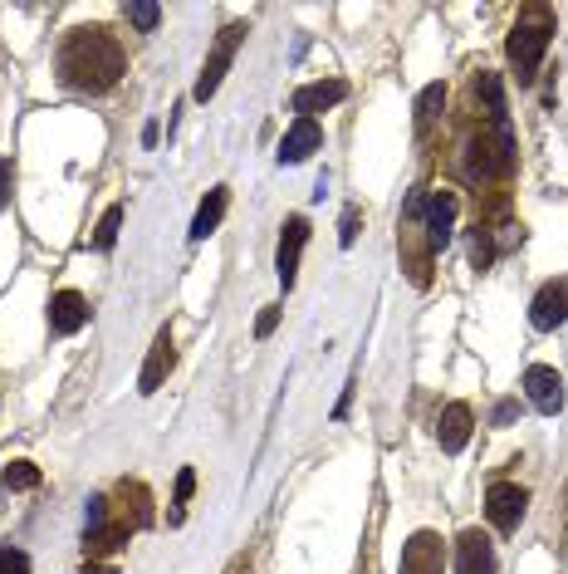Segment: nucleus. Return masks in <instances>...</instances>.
Returning a JSON list of instances; mask_svg holds the SVG:
<instances>
[{
  "mask_svg": "<svg viewBox=\"0 0 568 574\" xmlns=\"http://www.w3.org/2000/svg\"><path fill=\"white\" fill-rule=\"evenodd\" d=\"M500 570V555H496V540L486 530H461L456 540V574H496Z\"/></svg>",
  "mask_w": 568,
  "mask_h": 574,
  "instance_id": "obj_9",
  "label": "nucleus"
},
{
  "mask_svg": "<svg viewBox=\"0 0 568 574\" xmlns=\"http://www.w3.org/2000/svg\"><path fill=\"white\" fill-rule=\"evenodd\" d=\"M0 574H30V555L20 545H5L0 550Z\"/></svg>",
  "mask_w": 568,
  "mask_h": 574,
  "instance_id": "obj_26",
  "label": "nucleus"
},
{
  "mask_svg": "<svg viewBox=\"0 0 568 574\" xmlns=\"http://www.w3.org/2000/svg\"><path fill=\"white\" fill-rule=\"evenodd\" d=\"M441 109H446V83H427L417 93V128H431L441 119Z\"/></svg>",
  "mask_w": 568,
  "mask_h": 574,
  "instance_id": "obj_21",
  "label": "nucleus"
},
{
  "mask_svg": "<svg viewBox=\"0 0 568 574\" xmlns=\"http://www.w3.org/2000/svg\"><path fill=\"white\" fill-rule=\"evenodd\" d=\"M113 516L118 520H128L133 530H143L147 520H152V496H147V486L143 482H118V492H113Z\"/></svg>",
  "mask_w": 568,
  "mask_h": 574,
  "instance_id": "obj_17",
  "label": "nucleus"
},
{
  "mask_svg": "<svg viewBox=\"0 0 568 574\" xmlns=\"http://www.w3.org/2000/svg\"><path fill=\"white\" fill-rule=\"evenodd\" d=\"M549 40H554V15L544 5H524L520 20H514V30H510V40H504V55H510V65L520 69V83L534 79Z\"/></svg>",
  "mask_w": 568,
  "mask_h": 574,
  "instance_id": "obj_3",
  "label": "nucleus"
},
{
  "mask_svg": "<svg viewBox=\"0 0 568 574\" xmlns=\"http://www.w3.org/2000/svg\"><path fill=\"white\" fill-rule=\"evenodd\" d=\"M397 574H446V540H441L436 530H417L402 545Z\"/></svg>",
  "mask_w": 568,
  "mask_h": 574,
  "instance_id": "obj_8",
  "label": "nucleus"
},
{
  "mask_svg": "<svg viewBox=\"0 0 568 574\" xmlns=\"http://www.w3.org/2000/svg\"><path fill=\"white\" fill-rule=\"evenodd\" d=\"M466 172L476 177V182H504V177L514 172V133L510 123H490V128H476L466 138Z\"/></svg>",
  "mask_w": 568,
  "mask_h": 574,
  "instance_id": "obj_2",
  "label": "nucleus"
},
{
  "mask_svg": "<svg viewBox=\"0 0 568 574\" xmlns=\"http://www.w3.org/2000/svg\"><path fill=\"white\" fill-rule=\"evenodd\" d=\"M83 325H89V300H83L79 290H59V295L49 300V334L69 339V334H79Z\"/></svg>",
  "mask_w": 568,
  "mask_h": 574,
  "instance_id": "obj_12",
  "label": "nucleus"
},
{
  "mask_svg": "<svg viewBox=\"0 0 568 574\" xmlns=\"http://www.w3.org/2000/svg\"><path fill=\"white\" fill-rule=\"evenodd\" d=\"M319 143H323L319 119H294V123H289V133H284V143H280V162H284V167L304 162L309 153H319Z\"/></svg>",
  "mask_w": 568,
  "mask_h": 574,
  "instance_id": "obj_16",
  "label": "nucleus"
},
{
  "mask_svg": "<svg viewBox=\"0 0 568 574\" xmlns=\"http://www.w3.org/2000/svg\"><path fill=\"white\" fill-rule=\"evenodd\" d=\"M524 510H530V492H524L520 482H490V492H486V520L500 530V536H514V530H520Z\"/></svg>",
  "mask_w": 568,
  "mask_h": 574,
  "instance_id": "obj_5",
  "label": "nucleus"
},
{
  "mask_svg": "<svg viewBox=\"0 0 568 574\" xmlns=\"http://www.w3.org/2000/svg\"><path fill=\"white\" fill-rule=\"evenodd\" d=\"M55 75L69 93H109L113 83L128 75V49L118 45V35H109L103 25H79L65 35L55 59Z\"/></svg>",
  "mask_w": 568,
  "mask_h": 574,
  "instance_id": "obj_1",
  "label": "nucleus"
},
{
  "mask_svg": "<svg viewBox=\"0 0 568 574\" xmlns=\"http://www.w3.org/2000/svg\"><path fill=\"white\" fill-rule=\"evenodd\" d=\"M500 256V241H496V226L490 222H476V232H470V266L476 270H490V260Z\"/></svg>",
  "mask_w": 568,
  "mask_h": 574,
  "instance_id": "obj_20",
  "label": "nucleus"
},
{
  "mask_svg": "<svg viewBox=\"0 0 568 574\" xmlns=\"http://www.w3.org/2000/svg\"><path fill=\"white\" fill-rule=\"evenodd\" d=\"M226 206H230V187H212L206 202L196 206V216H192V241H206V236L216 232L220 216H226Z\"/></svg>",
  "mask_w": 568,
  "mask_h": 574,
  "instance_id": "obj_18",
  "label": "nucleus"
},
{
  "mask_svg": "<svg viewBox=\"0 0 568 574\" xmlns=\"http://www.w3.org/2000/svg\"><path fill=\"white\" fill-rule=\"evenodd\" d=\"M349 99V83L343 79H319V83H304V89H294V113L299 119H314V113L333 109V103Z\"/></svg>",
  "mask_w": 568,
  "mask_h": 574,
  "instance_id": "obj_15",
  "label": "nucleus"
},
{
  "mask_svg": "<svg viewBox=\"0 0 568 574\" xmlns=\"http://www.w3.org/2000/svg\"><path fill=\"white\" fill-rule=\"evenodd\" d=\"M118 226H123V206L113 202L109 212L99 216V232H93V250H113V241H118Z\"/></svg>",
  "mask_w": 568,
  "mask_h": 574,
  "instance_id": "obj_23",
  "label": "nucleus"
},
{
  "mask_svg": "<svg viewBox=\"0 0 568 574\" xmlns=\"http://www.w3.org/2000/svg\"><path fill=\"white\" fill-rule=\"evenodd\" d=\"M568 319V280H544L539 285V295L530 300V325L534 329H559Z\"/></svg>",
  "mask_w": 568,
  "mask_h": 574,
  "instance_id": "obj_10",
  "label": "nucleus"
},
{
  "mask_svg": "<svg viewBox=\"0 0 568 574\" xmlns=\"http://www.w3.org/2000/svg\"><path fill=\"white\" fill-rule=\"evenodd\" d=\"M0 482H5V492H35V486H39V466L35 462H10L5 472H0Z\"/></svg>",
  "mask_w": 568,
  "mask_h": 574,
  "instance_id": "obj_22",
  "label": "nucleus"
},
{
  "mask_svg": "<svg viewBox=\"0 0 568 574\" xmlns=\"http://www.w3.org/2000/svg\"><path fill=\"white\" fill-rule=\"evenodd\" d=\"M304 241H309V222H304V216H289V222L280 226V250H275V270H280V285L284 290H289L294 275H299Z\"/></svg>",
  "mask_w": 568,
  "mask_h": 574,
  "instance_id": "obj_11",
  "label": "nucleus"
},
{
  "mask_svg": "<svg viewBox=\"0 0 568 574\" xmlns=\"http://www.w3.org/2000/svg\"><path fill=\"white\" fill-rule=\"evenodd\" d=\"M280 325V305H270V309H260V319H255V339H270Z\"/></svg>",
  "mask_w": 568,
  "mask_h": 574,
  "instance_id": "obj_29",
  "label": "nucleus"
},
{
  "mask_svg": "<svg viewBox=\"0 0 568 574\" xmlns=\"http://www.w3.org/2000/svg\"><path fill=\"white\" fill-rule=\"evenodd\" d=\"M10 192H15V162L0 158V212L10 206Z\"/></svg>",
  "mask_w": 568,
  "mask_h": 574,
  "instance_id": "obj_28",
  "label": "nucleus"
},
{
  "mask_svg": "<svg viewBox=\"0 0 568 574\" xmlns=\"http://www.w3.org/2000/svg\"><path fill=\"white\" fill-rule=\"evenodd\" d=\"M157 20H162V5H152V0H138V5H128V25L133 30H157Z\"/></svg>",
  "mask_w": 568,
  "mask_h": 574,
  "instance_id": "obj_25",
  "label": "nucleus"
},
{
  "mask_svg": "<svg viewBox=\"0 0 568 574\" xmlns=\"http://www.w3.org/2000/svg\"><path fill=\"white\" fill-rule=\"evenodd\" d=\"M172 363H177V344H172V329H162L152 339V349H147V363H143V373H138V393H157L167 383V373H172Z\"/></svg>",
  "mask_w": 568,
  "mask_h": 574,
  "instance_id": "obj_13",
  "label": "nucleus"
},
{
  "mask_svg": "<svg viewBox=\"0 0 568 574\" xmlns=\"http://www.w3.org/2000/svg\"><path fill=\"white\" fill-rule=\"evenodd\" d=\"M246 45V25H226L216 35V45H212V55H206V65H202V79H196V99H212V93L220 89V79H226V69L236 65V49Z\"/></svg>",
  "mask_w": 568,
  "mask_h": 574,
  "instance_id": "obj_6",
  "label": "nucleus"
},
{
  "mask_svg": "<svg viewBox=\"0 0 568 574\" xmlns=\"http://www.w3.org/2000/svg\"><path fill=\"white\" fill-rule=\"evenodd\" d=\"M470 427H476V413H470V403H446L436 417V442L441 452H461V447L470 442Z\"/></svg>",
  "mask_w": 568,
  "mask_h": 574,
  "instance_id": "obj_14",
  "label": "nucleus"
},
{
  "mask_svg": "<svg viewBox=\"0 0 568 574\" xmlns=\"http://www.w3.org/2000/svg\"><path fill=\"white\" fill-rule=\"evenodd\" d=\"M456 212H461V196L451 192V187H436V192H427V202H422V236H427V250H431V256L451 246V232H456Z\"/></svg>",
  "mask_w": 568,
  "mask_h": 574,
  "instance_id": "obj_4",
  "label": "nucleus"
},
{
  "mask_svg": "<svg viewBox=\"0 0 568 574\" xmlns=\"http://www.w3.org/2000/svg\"><path fill=\"white\" fill-rule=\"evenodd\" d=\"M192 492H196V472H192V466H186V472H177V492H172V516H167V520H172V526H182V516H186V500H192Z\"/></svg>",
  "mask_w": 568,
  "mask_h": 574,
  "instance_id": "obj_24",
  "label": "nucleus"
},
{
  "mask_svg": "<svg viewBox=\"0 0 568 574\" xmlns=\"http://www.w3.org/2000/svg\"><path fill=\"white\" fill-rule=\"evenodd\" d=\"M470 93H476V103H486V119H490V123L504 119V89H500V75H486V69H480L476 83H470Z\"/></svg>",
  "mask_w": 568,
  "mask_h": 574,
  "instance_id": "obj_19",
  "label": "nucleus"
},
{
  "mask_svg": "<svg viewBox=\"0 0 568 574\" xmlns=\"http://www.w3.org/2000/svg\"><path fill=\"white\" fill-rule=\"evenodd\" d=\"M524 398H530L544 417L564 413V403H568V393H564V373H559V369H549V363H530V369H524Z\"/></svg>",
  "mask_w": 568,
  "mask_h": 574,
  "instance_id": "obj_7",
  "label": "nucleus"
},
{
  "mask_svg": "<svg viewBox=\"0 0 568 574\" xmlns=\"http://www.w3.org/2000/svg\"><path fill=\"white\" fill-rule=\"evenodd\" d=\"M514 413H520V403H500V408H496V423H500V427L514 423Z\"/></svg>",
  "mask_w": 568,
  "mask_h": 574,
  "instance_id": "obj_30",
  "label": "nucleus"
},
{
  "mask_svg": "<svg viewBox=\"0 0 568 574\" xmlns=\"http://www.w3.org/2000/svg\"><path fill=\"white\" fill-rule=\"evenodd\" d=\"M357 226H363V212L349 206V212H343V226H339V246H353L357 241Z\"/></svg>",
  "mask_w": 568,
  "mask_h": 574,
  "instance_id": "obj_27",
  "label": "nucleus"
}]
</instances>
